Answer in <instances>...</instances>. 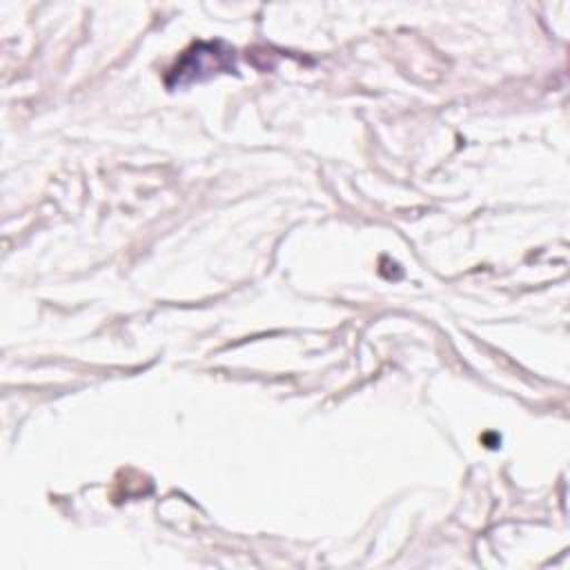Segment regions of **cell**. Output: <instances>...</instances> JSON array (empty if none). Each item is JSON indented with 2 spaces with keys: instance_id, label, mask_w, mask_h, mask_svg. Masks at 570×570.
I'll use <instances>...</instances> for the list:
<instances>
[{
  "instance_id": "6da1fadb",
  "label": "cell",
  "mask_w": 570,
  "mask_h": 570,
  "mask_svg": "<svg viewBox=\"0 0 570 570\" xmlns=\"http://www.w3.org/2000/svg\"><path fill=\"white\" fill-rule=\"evenodd\" d=\"M229 49H225L220 42H209V45H194L191 51H187L178 65L171 69V76L167 78L169 87L174 85H187L191 80H200L205 73H216V71H229L234 69Z\"/></svg>"
}]
</instances>
